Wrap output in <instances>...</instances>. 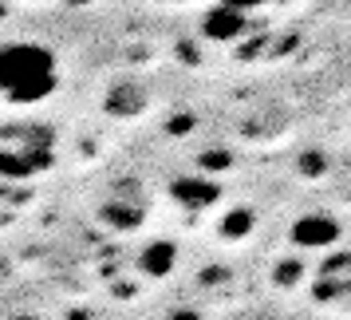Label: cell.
<instances>
[{"mask_svg": "<svg viewBox=\"0 0 351 320\" xmlns=\"http://www.w3.org/2000/svg\"><path fill=\"white\" fill-rule=\"evenodd\" d=\"M60 87L56 52L36 40H4L0 44V99L4 103H44Z\"/></svg>", "mask_w": 351, "mask_h": 320, "instance_id": "1", "label": "cell"}, {"mask_svg": "<svg viewBox=\"0 0 351 320\" xmlns=\"http://www.w3.org/2000/svg\"><path fill=\"white\" fill-rule=\"evenodd\" d=\"M292 241H296L300 249H328V245H335V241H339V222H332V218H319V214L300 218V222L292 225Z\"/></svg>", "mask_w": 351, "mask_h": 320, "instance_id": "2", "label": "cell"}, {"mask_svg": "<svg viewBox=\"0 0 351 320\" xmlns=\"http://www.w3.org/2000/svg\"><path fill=\"white\" fill-rule=\"evenodd\" d=\"M174 194H178V202H186V206H193V209L213 206V202L221 198L217 182H202V178H186V182H178Z\"/></svg>", "mask_w": 351, "mask_h": 320, "instance_id": "3", "label": "cell"}, {"mask_svg": "<svg viewBox=\"0 0 351 320\" xmlns=\"http://www.w3.org/2000/svg\"><path fill=\"white\" fill-rule=\"evenodd\" d=\"M174 261H178L174 245H170V241H154L143 253V269L150 273V277H166V273L174 269Z\"/></svg>", "mask_w": 351, "mask_h": 320, "instance_id": "4", "label": "cell"}, {"mask_svg": "<svg viewBox=\"0 0 351 320\" xmlns=\"http://www.w3.org/2000/svg\"><path fill=\"white\" fill-rule=\"evenodd\" d=\"M32 155H16V150H0V174H12V178H24L32 170Z\"/></svg>", "mask_w": 351, "mask_h": 320, "instance_id": "5", "label": "cell"}, {"mask_svg": "<svg viewBox=\"0 0 351 320\" xmlns=\"http://www.w3.org/2000/svg\"><path fill=\"white\" fill-rule=\"evenodd\" d=\"M249 229H253V214H249V209H237V214H229L221 222L225 238H241V233H249Z\"/></svg>", "mask_w": 351, "mask_h": 320, "instance_id": "6", "label": "cell"}, {"mask_svg": "<svg viewBox=\"0 0 351 320\" xmlns=\"http://www.w3.org/2000/svg\"><path fill=\"white\" fill-rule=\"evenodd\" d=\"M241 28H245V24H241L237 12H225V8H221V12H217V32H209V36H221V40H225V36H237Z\"/></svg>", "mask_w": 351, "mask_h": 320, "instance_id": "7", "label": "cell"}, {"mask_svg": "<svg viewBox=\"0 0 351 320\" xmlns=\"http://www.w3.org/2000/svg\"><path fill=\"white\" fill-rule=\"evenodd\" d=\"M300 269H304L300 261H288L285 269H280V277H276V281H280V285H292V281H296V277H300Z\"/></svg>", "mask_w": 351, "mask_h": 320, "instance_id": "8", "label": "cell"}, {"mask_svg": "<svg viewBox=\"0 0 351 320\" xmlns=\"http://www.w3.org/2000/svg\"><path fill=\"white\" fill-rule=\"evenodd\" d=\"M4 320H40V317H32V312H12V317H4Z\"/></svg>", "mask_w": 351, "mask_h": 320, "instance_id": "9", "label": "cell"}]
</instances>
